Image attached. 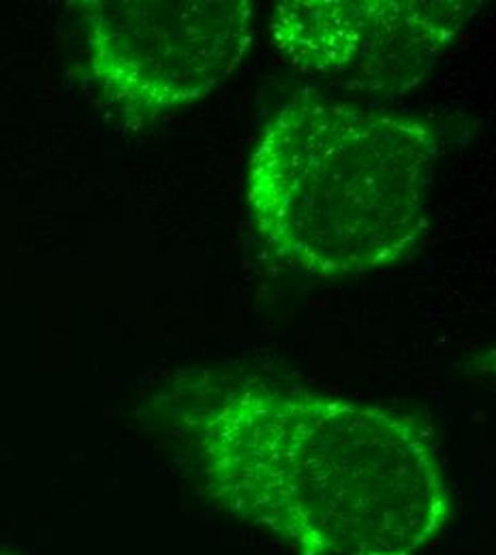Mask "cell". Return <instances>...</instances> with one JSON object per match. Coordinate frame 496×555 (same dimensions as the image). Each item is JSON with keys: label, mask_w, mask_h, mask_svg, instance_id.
I'll use <instances>...</instances> for the list:
<instances>
[{"label": "cell", "mask_w": 496, "mask_h": 555, "mask_svg": "<svg viewBox=\"0 0 496 555\" xmlns=\"http://www.w3.org/2000/svg\"><path fill=\"white\" fill-rule=\"evenodd\" d=\"M180 421L214 500L302 555H416L449 517L436 449L403 413L246 380Z\"/></svg>", "instance_id": "obj_1"}, {"label": "cell", "mask_w": 496, "mask_h": 555, "mask_svg": "<svg viewBox=\"0 0 496 555\" xmlns=\"http://www.w3.org/2000/svg\"><path fill=\"white\" fill-rule=\"evenodd\" d=\"M438 145L424 122L326 99H297L266 125L246 202L262 237L315 276L364 274L422 235Z\"/></svg>", "instance_id": "obj_2"}, {"label": "cell", "mask_w": 496, "mask_h": 555, "mask_svg": "<svg viewBox=\"0 0 496 555\" xmlns=\"http://www.w3.org/2000/svg\"><path fill=\"white\" fill-rule=\"evenodd\" d=\"M77 7L99 90L140 120L213 94L255 35L246 0H90Z\"/></svg>", "instance_id": "obj_3"}, {"label": "cell", "mask_w": 496, "mask_h": 555, "mask_svg": "<svg viewBox=\"0 0 496 555\" xmlns=\"http://www.w3.org/2000/svg\"><path fill=\"white\" fill-rule=\"evenodd\" d=\"M478 2L284 0L270 37L287 63L374 92H405L436 65Z\"/></svg>", "instance_id": "obj_4"}, {"label": "cell", "mask_w": 496, "mask_h": 555, "mask_svg": "<svg viewBox=\"0 0 496 555\" xmlns=\"http://www.w3.org/2000/svg\"><path fill=\"white\" fill-rule=\"evenodd\" d=\"M0 555H13V554H11V552H7V550H4V547H0Z\"/></svg>", "instance_id": "obj_5"}]
</instances>
